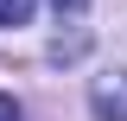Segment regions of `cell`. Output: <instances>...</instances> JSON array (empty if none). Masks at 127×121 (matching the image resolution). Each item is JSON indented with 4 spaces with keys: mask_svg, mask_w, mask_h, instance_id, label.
Returning a JSON list of instances; mask_svg holds the SVG:
<instances>
[{
    "mask_svg": "<svg viewBox=\"0 0 127 121\" xmlns=\"http://www.w3.org/2000/svg\"><path fill=\"white\" fill-rule=\"evenodd\" d=\"M32 19V0H0V26H26Z\"/></svg>",
    "mask_w": 127,
    "mask_h": 121,
    "instance_id": "cell-2",
    "label": "cell"
},
{
    "mask_svg": "<svg viewBox=\"0 0 127 121\" xmlns=\"http://www.w3.org/2000/svg\"><path fill=\"white\" fill-rule=\"evenodd\" d=\"M0 121H26V115H19V102H13V96H0Z\"/></svg>",
    "mask_w": 127,
    "mask_h": 121,
    "instance_id": "cell-3",
    "label": "cell"
},
{
    "mask_svg": "<svg viewBox=\"0 0 127 121\" xmlns=\"http://www.w3.org/2000/svg\"><path fill=\"white\" fill-rule=\"evenodd\" d=\"M51 6H57V13H83V0H51Z\"/></svg>",
    "mask_w": 127,
    "mask_h": 121,
    "instance_id": "cell-4",
    "label": "cell"
},
{
    "mask_svg": "<svg viewBox=\"0 0 127 121\" xmlns=\"http://www.w3.org/2000/svg\"><path fill=\"white\" fill-rule=\"evenodd\" d=\"M89 108L95 121H127V70H108L89 83Z\"/></svg>",
    "mask_w": 127,
    "mask_h": 121,
    "instance_id": "cell-1",
    "label": "cell"
}]
</instances>
